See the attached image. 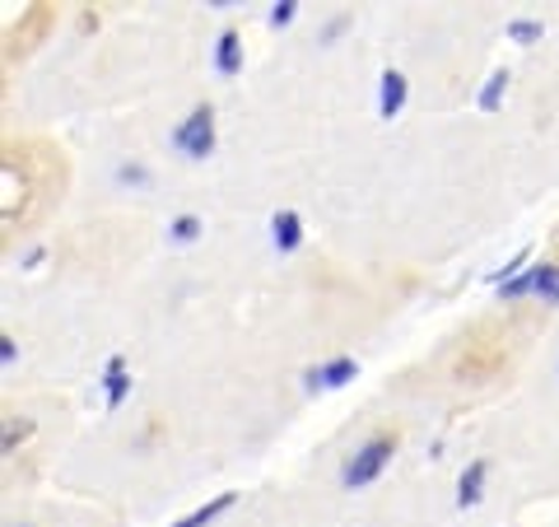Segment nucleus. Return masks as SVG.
Returning a JSON list of instances; mask_svg holds the SVG:
<instances>
[{"label": "nucleus", "mask_w": 559, "mask_h": 527, "mask_svg": "<svg viewBox=\"0 0 559 527\" xmlns=\"http://www.w3.org/2000/svg\"><path fill=\"white\" fill-rule=\"evenodd\" d=\"M540 323L546 318L522 304L466 323L439 355V388H448L452 397H480L499 383H509Z\"/></svg>", "instance_id": "nucleus-2"}, {"label": "nucleus", "mask_w": 559, "mask_h": 527, "mask_svg": "<svg viewBox=\"0 0 559 527\" xmlns=\"http://www.w3.org/2000/svg\"><path fill=\"white\" fill-rule=\"evenodd\" d=\"M527 276H532V298L559 304V261H536V267H527Z\"/></svg>", "instance_id": "nucleus-12"}, {"label": "nucleus", "mask_w": 559, "mask_h": 527, "mask_svg": "<svg viewBox=\"0 0 559 527\" xmlns=\"http://www.w3.org/2000/svg\"><path fill=\"white\" fill-rule=\"evenodd\" d=\"M57 28V10L51 5H28L24 14H20V24L10 28V47H5V61H14V57H28L33 47H38L47 33Z\"/></svg>", "instance_id": "nucleus-5"}, {"label": "nucleus", "mask_w": 559, "mask_h": 527, "mask_svg": "<svg viewBox=\"0 0 559 527\" xmlns=\"http://www.w3.org/2000/svg\"><path fill=\"white\" fill-rule=\"evenodd\" d=\"M396 448H401V425H378V430L345 458V467H341V485H345V490H369V485L382 477V471L392 467Z\"/></svg>", "instance_id": "nucleus-3"}, {"label": "nucleus", "mask_w": 559, "mask_h": 527, "mask_svg": "<svg viewBox=\"0 0 559 527\" xmlns=\"http://www.w3.org/2000/svg\"><path fill=\"white\" fill-rule=\"evenodd\" d=\"M550 261H559V224H555V234H550Z\"/></svg>", "instance_id": "nucleus-19"}, {"label": "nucleus", "mask_w": 559, "mask_h": 527, "mask_svg": "<svg viewBox=\"0 0 559 527\" xmlns=\"http://www.w3.org/2000/svg\"><path fill=\"white\" fill-rule=\"evenodd\" d=\"M406 98H411L406 75H401V70H382V80H378V117H382V121L401 117V108H406Z\"/></svg>", "instance_id": "nucleus-6"}, {"label": "nucleus", "mask_w": 559, "mask_h": 527, "mask_svg": "<svg viewBox=\"0 0 559 527\" xmlns=\"http://www.w3.org/2000/svg\"><path fill=\"white\" fill-rule=\"evenodd\" d=\"M173 150L182 160H210L215 154V108L210 103H197L178 127H173Z\"/></svg>", "instance_id": "nucleus-4"}, {"label": "nucleus", "mask_w": 559, "mask_h": 527, "mask_svg": "<svg viewBox=\"0 0 559 527\" xmlns=\"http://www.w3.org/2000/svg\"><path fill=\"white\" fill-rule=\"evenodd\" d=\"M271 238H275L280 253H299L304 248V215H299V210H275Z\"/></svg>", "instance_id": "nucleus-9"}, {"label": "nucleus", "mask_w": 559, "mask_h": 527, "mask_svg": "<svg viewBox=\"0 0 559 527\" xmlns=\"http://www.w3.org/2000/svg\"><path fill=\"white\" fill-rule=\"evenodd\" d=\"M215 75H219V80L242 75V33H238V28H219V43H215Z\"/></svg>", "instance_id": "nucleus-7"}, {"label": "nucleus", "mask_w": 559, "mask_h": 527, "mask_svg": "<svg viewBox=\"0 0 559 527\" xmlns=\"http://www.w3.org/2000/svg\"><path fill=\"white\" fill-rule=\"evenodd\" d=\"M503 90H509V70H495V75L485 80V90H480V113H495L499 108V98H503Z\"/></svg>", "instance_id": "nucleus-14"}, {"label": "nucleus", "mask_w": 559, "mask_h": 527, "mask_svg": "<svg viewBox=\"0 0 559 527\" xmlns=\"http://www.w3.org/2000/svg\"><path fill=\"white\" fill-rule=\"evenodd\" d=\"M10 527H33V523H10Z\"/></svg>", "instance_id": "nucleus-20"}, {"label": "nucleus", "mask_w": 559, "mask_h": 527, "mask_svg": "<svg viewBox=\"0 0 559 527\" xmlns=\"http://www.w3.org/2000/svg\"><path fill=\"white\" fill-rule=\"evenodd\" d=\"M201 230H205V224H201V215H178V220L168 224L173 243H197V238H201Z\"/></svg>", "instance_id": "nucleus-16"}, {"label": "nucleus", "mask_w": 559, "mask_h": 527, "mask_svg": "<svg viewBox=\"0 0 559 527\" xmlns=\"http://www.w3.org/2000/svg\"><path fill=\"white\" fill-rule=\"evenodd\" d=\"M349 378H359V364L349 360V355H341V360H326V364H318V368H308V383L312 388H345Z\"/></svg>", "instance_id": "nucleus-10"}, {"label": "nucleus", "mask_w": 559, "mask_h": 527, "mask_svg": "<svg viewBox=\"0 0 559 527\" xmlns=\"http://www.w3.org/2000/svg\"><path fill=\"white\" fill-rule=\"evenodd\" d=\"M70 191V154L51 136H5L0 145V243L5 253L57 215Z\"/></svg>", "instance_id": "nucleus-1"}, {"label": "nucleus", "mask_w": 559, "mask_h": 527, "mask_svg": "<svg viewBox=\"0 0 559 527\" xmlns=\"http://www.w3.org/2000/svg\"><path fill=\"white\" fill-rule=\"evenodd\" d=\"M103 397H108V411H117L121 401L131 397V364L112 355L108 364H103Z\"/></svg>", "instance_id": "nucleus-8"}, {"label": "nucleus", "mask_w": 559, "mask_h": 527, "mask_svg": "<svg viewBox=\"0 0 559 527\" xmlns=\"http://www.w3.org/2000/svg\"><path fill=\"white\" fill-rule=\"evenodd\" d=\"M485 481H489V462H485V458H476V462H466V471H462V481H457V504H462V508H471V504H480V495H485Z\"/></svg>", "instance_id": "nucleus-11"}, {"label": "nucleus", "mask_w": 559, "mask_h": 527, "mask_svg": "<svg viewBox=\"0 0 559 527\" xmlns=\"http://www.w3.org/2000/svg\"><path fill=\"white\" fill-rule=\"evenodd\" d=\"M0 364H14V337H10V331H5V337H0Z\"/></svg>", "instance_id": "nucleus-18"}, {"label": "nucleus", "mask_w": 559, "mask_h": 527, "mask_svg": "<svg viewBox=\"0 0 559 527\" xmlns=\"http://www.w3.org/2000/svg\"><path fill=\"white\" fill-rule=\"evenodd\" d=\"M294 14H299V0H280V5L271 10V24H275V28H285Z\"/></svg>", "instance_id": "nucleus-17"}, {"label": "nucleus", "mask_w": 559, "mask_h": 527, "mask_svg": "<svg viewBox=\"0 0 559 527\" xmlns=\"http://www.w3.org/2000/svg\"><path fill=\"white\" fill-rule=\"evenodd\" d=\"M540 33H546V24H540V20H513L509 24V43L532 47V43H540Z\"/></svg>", "instance_id": "nucleus-15"}, {"label": "nucleus", "mask_w": 559, "mask_h": 527, "mask_svg": "<svg viewBox=\"0 0 559 527\" xmlns=\"http://www.w3.org/2000/svg\"><path fill=\"white\" fill-rule=\"evenodd\" d=\"M234 504H238V495H234V490H224V495H215V500H210V504H201V508H191V514H187V518H178L173 527H210L215 518H224V514H229Z\"/></svg>", "instance_id": "nucleus-13"}]
</instances>
